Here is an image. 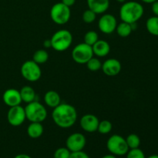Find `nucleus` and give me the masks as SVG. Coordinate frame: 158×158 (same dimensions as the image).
<instances>
[{"instance_id":"17","label":"nucleus","mask_w":158,"mask_h":158,"mask_svg":"<svg viewBox=\"0 0 158 158\" xmlns=\"http://www.w3.org/2000/svg\"><path fill=\"white\" fill-rule=\"evenodd\" d=\"M44 102L49 107L55 108L61 103V98L60 94L54 90H49L45 94Z\"/></svg>"},{"instance_id":"28","label":"nucleus","mask_w":158,"mask_h":158,"mask_svg":"<svg viewBox=\"0 0 158 158\" xmlns=\"http://www.w3.org/2000/svg\"><path fill=\"white\" fill-rule=\"evenodd\" d=\"M127 158H146L144 153L140 148L131 149L127 153Z\"/></svg>"},{"instance_id":"35","label":"nucleus","mask_w":158,"mask_h":158,"mask_svg":"<svg viewBox=\"0 0 158 158\" xmlns=\"http://www.w3.org/2000/svg\"><path fill=\"white\" fill-rule=\"evenodd\" d=\"M140 1H142L144 3H148V4H152L154 2L157 1V0H140Z\"/></svg>"},{"instance_id":"16","label":"nucleus","mask_w":158,"mask_h":158,"mask_svg":"<svg viewBox=\"0 0 158 158\" xmlns=\"http://www.w3.org/2000/svg\"><path fill=\"white\" fill-rule=\"evenodd\" d=\"M93 52L94 55L99 57L106 56L110 51V46L105 40H97L92 46Z\"/></svg>"},{"instance_id":"6","label":"nucleus","mask_w":158,"mask_h":158,"mask_svg":"<svg viewBox=\"0 0 158 158\" xmlns=\"http://www.w3.org/2000/svg\"><path fill=\"white\" fill-rule=\"evenodd\" d=\"M70 8L63 2L54 4L50 9V17L52 21L57 25H64L70 19Z\"/></svg>"},{"instance_id":"18","label":"nucleus","mask_w":158,"mask_h":158,"mask_svg":"<svg viewBox=\"0 0 158 158\" xmlns=\"http://www.w3.org/2000/svg\"><path fill=\"white\" fill-rule=\"evenodd\" d=\"M43 126L42 123L31 122L27 127V134L29 137L32 139H36L41 137L43 134Z\"/></svg>"},{"instance_id":"38","label":"nucleus","mask_w":158,"mask_h":158,"mask_svg":"<svg viewBox=\"0 0 158 158\" xmlns=\"http://www.w3.org/2000/svg\"><path fill=\"white\" fill-rule=\"evenodd\" d=\"M117 2H118L120 3H124L125 2H126V0H116Z\"/></svg>"},{"instance_id":"22","label":"nucleus","mask_w":158,"mask_h":158,"mask_svg":"<svg viewBox=\"0 0 158 158\" xmlns=\"http://www.w3.org/2000/svg\"><path fill=\"white\" fill-rule=\"evenodd\" d=\"M48 59H49V54L45 49H38L34 52L32 56V60L39 65L46 63Z\"/></svg>"},{"instance_id":"27","label":"nucleus","mask_w":158,"mask_h":158,"mask_svg":"<svg viewBox=\"0 0 158 158\" xmlns=\"http://www.w3.org/2000/svg\"><path fill=\"white\" fill-rule=\"evenodd\" d=\"M86 64L87 66L88 69L90 71H94V72L99 70L102 67L101 62L97 58H94V57H92Z\"/></svg>"},{"instance_id":"36","label":"nucleus","mask_w":158,"mask_h":158,"mask_svg":"<svg viewBox=\"0 0 158 158\" xmlns=\"http://www.w3.org/2000/svg\"><path fill=\"white\" fill-rule=\"evenodd\" d=\"M102 158H117L115 157V155L114 154H106V155L103 156Z\"/></svg>"},{"instance_id":"10","label":"nucleus","mask_w":158,"mask_h":158,"mask_svg":"<svg viewBox=\"0 0 158 158\" xmlns=\"http://www.w3.org/2000/svg\"><path fill=\"white\" fill-rule=\"evenodd\" d=\"M86 137L80 133H74L70 134L66 141V148L69 150L70 152L83 151L86 146Z\"/></svg>"},{"instance_id":"23","label":"nucleus","mask_w":158,"mask_h":158,"mask_svg":"<svg viewBox=\"0 0 158 158\" xmlns=\"http://www.w3.org/2000/svg\"><path fill=\"white\" fill-rule=\"evenodd\" d=\"M127 143L128 145L129 149H135L139 148L140 145V139L138 135L135 134H131L126 138Z\"/></svg>"},{"instance_id":"29","label":"nucleus","mask_w":158,"mask_h":158,"mask_svg":"<svg viewBox=\"0 0 158 158\" xmlns=\"http://www.w3.org/2000/svg\"><path fill=\"white\" fill-rule=\"evenodd\" d=\"M71 152L67 148H58L54 153V158H69Z\"/></svg>"},{"instance_id":"3","label":"nucleus","mask_w":158,"mask_h":158,"mask_svg":"<svg viewBox=\"0 0 158 158\" xmlns=\"http://www.w3.org/2000/svg\"><path fill=\"white\" fill-rule=\"evenodd\" d=\"M24 109L26 119L30 122L42 123L47 117V110L46 107L35 100L27 103Z\"/></svg>"},{"instance_id":"2","label":"nucleus","mask_w":158,"mask_h":158,"mask_svg":"<svg viewBox=\"0 0 158 158\" xmlns=\"http://www.w3.org/2000/svg\"><path fill=\"white\" fill-rule=\"evenodd\" d=\"M143 6L135 1L125 2L120 9V17L122 22L130 23H136L142 18L143 15Z\"/></svg>"},{"instance_id":"37","label":"nucleus","mask_w":158,"mask_h":158,"mask_svg":"<svg viewBox=\"0 0 158 158\" xmlns=\"http://www.w3.org/2000/svg\"><path fill=\"white\" fill-rule=\"evenodd\" d=\"M148 158H158V155H157V154H154V155H151Z\"/></svg>"},{"instance_id":"9","label":"nucleus","mask_w":158,"mask_h":158,"mask_svg":"<svg viewBox=\"0 0 158 158\" xmlns=\"http://www.w3.org/2000/svg\"><path fill=\"white\" fill-rule=\"evenodd\" d=\"M7 120L9 124L13 127L22 125L26 120L25 109L21 105L10 107L7 113Z\"/></svg>"},{"instance_id":"31","label":"nucleus","mask_w":158,"mask_h":158,"mask_svg":"<svg viewBox=\"0 0 158 158\" xmlns=\"http://www.w3.org/2000/svg\"><path fill=\"white\" fill-rule=\"evenodd\" d=\"M151 9H152V12H153V13L154 14V15L158 16V0L152 3Z\"/></svg>"},{"instance_id":"7","label":"nucleus","mask_w":158,"mask_h":158,"mask_svg":"<svg viewBox=\"0 0 158 158\" xmlns=\"http://www.w3.org/2000/svg\"><path fill=\"white\" fill-rule=\"evenodd\" d=\"M20 72L23 78L29 82L37 81L42 76L41 68L33 60H27L23 63Z\"/></svg>"},{"instance_id":"15","label":"nucleus","mask_w":158,"mask_h":158,"mask_svg":"<svg viewBox=\"0 0 158 158\" xmlns=\"http://www.w3.org/2000/svg\"><path fill=\"white\" fill-rule=\"evenodd\" d=\"M88 8L97 14H103L110 7V0H86Z\"/></svg>"},{"instance_id":"32","label":"nucleus","mask_w":158,"mask_h":158,"mask_svg":"<svg viewBox=\"0 0 158 158\" xmlns=\"http://www.w3.org/2000/svg\"><path fill=\"white\" fill-rule=\"evenodd\" d=\"M61 2H63V4L66 5V6L70 8L71 6H73L76 2V0H62Z\"/></svg>"},{"instance_id":"11","label":"nucleus","mask_w":158,"mask_h":158,"mask_svg":"<svg viewBox=\"0 0 158 158\" xmlns=\"http://www.w3.org/2000/svg\"><path fill=\"white\" fill-rule=\"evenodd\" d=\"M117 26V19L111 14H104L100 17L98 22L99 29L105 34L113 33L116 31Z\"/></svg>"},{"instance_id":"20","label":"nucleus","mask_w":158,"mask_h":158,"mask_svg":"<svg viewBox=\"0 0 158 158\" xmlns=\"http://www.w3.org/2000/svg\"><path fill=\"white\" fill-rule=\"evenodd\" d=\"M116 31H117V33L118 34L119 36L122 37V38H126L131 35L133 29L131 24L125 23V22H121L120 24H117Z\"/></svg>"},{"instance_id":"30","label":"nucleus","mask_w":158,"mask_h":158,"mask_svg":"<svg viewBox=\"0 0 158 158\" xmlns=\"http://www.w3.org/2000/svg\"><path fill=\"white\" fill-rule=\"evenodd\" d=\"M69 158H89L87 154L83 152V151H77V152H71Z\"/></svg>"},{"instance_id":"34","label":"nucleus","mask_w":158,"mask_h":158,"mask_svg":"<svg viewBox=\"0 0 158 158\" xmlns=\"http://www.w3.org/2000/svg\"><path fill=\"white\" fill-rule=\"evenodd\" d=\"M14 158H32L30 156L27 155V154H18V155L15 156Z\"/></svg>"},{"instance_id":"1","label":"nucleus","mask_w":158,"mask_h":158,"mask_svg":"<svg viewBox=\"0 0 158 158\" xmlns=\"http://www.w3.org/2000/svg\"><path fill=\"white\" fill-rule=\"evenodd\" d=\"M52 118L57 126L63 129H67L73 126L77 122V110L69 103H60L53 108Z\"/></svg>"},{"instance_id":"4","label":"nucleus","mask_w":158,"mask_h":158,"mask_svg":"<svg viewBox=\"0 0 158 158\" xmlns=\"http://www.w3.org/2000/svg\"><path fill=\"white\" fill-rule=\"evenodd\" d=\"M52 48L57 52H63L70 47L73 43V35L66 29H60L52 35L50 39Z\"/></svg>"},{"instance_id":"12","label":"nucleus","mask_w":158,"mask_h":158,"mask_svg":"<svg viewBox=\"0 0 158 158\" xmlns=\"http://www.w3.org/2000/svg\"><path fill=\"white\" fill-rule=\"evenodd\" d=\"M100 120L94 114H86L80 119V127L87 133H94L97 131Z\"/></svg>"},{"instance_id":"19","label":"nucleus","mask_w":158,"mask_h":158,"mask_svg":"<svg viewBox=\"0 0 158 158\" xmlns=\"http://www.w3.org/2000/svg\"><path fill=\"white\" fill-rule=\"evenodd\" d=\"M20 96H21L22 101L25 102L26 103H31L32 101H35V90L32 87L29 86H23L19 90Z\"/></svg>"},{"instance_id":"25","label":"nucleus","mask_w":158,"mask_h":158,"mask_svg":"<svg viewBox=\"0 0 158 158\" xmlns=\"http://www.w3.org/2000/svg\"><path fill=\"white\" fill-rule=\"evenodd\" d=\"M99 40L98 34L95 31H89L84 35V43L92 46Z\"/></svg>"},{"instance_id":"26","label":"nucleus","mask_w":158,"mask_h":158,"mask_svg":"<svg viewBox=\"0 0 158 158\" xmlns=\"http://www.w3.org/2000/svg\"><path fill=\"white\" fill-rule=\"evenodd\" d=\"M97 13L92 11L91 9H88L86 10H85L83 13V22H85L87 24H90V23H93L96 20V18H97Z\"/></svg>"},{"instance_id":"8","label":"nucleus","mask_w":158,"mask_h":158,"mask_svg":"<svg viewBox=\"0 0 158 158\" xmlns=\"http://www.w3.org/2000/svg\"><path fill=\"white\" fill-rule=\"evenodd\" d=\"M92 46L83 43L77 45L72 51V58L79 64H85L94 57Z\"/></svg>"},{"instance_id":"21","label":"nucleus","mask_w":158,"mask_h":158,"mask_svg":"<svg viewBox=\"0 0 158 158\" xmlns=\"http://www.w3.org/2000/svg\"><path fill=\"white\" fill-rule=\"evenodd\" d=\"M146 27L149 33L158 36V16L150 17L146 23Z\"/></svg>"},{"instance_id":"5","label":"nucleus","mask_w":158,"mask_h":158,"mask_svg":"<svg viewBox=\"0 0 158 158\" xmlns=\"http://www.w3.org/2000/svg\"><path fill=\"white\" fill-rule=\"evenodd\" d=\"M106 148L111 154L115 156L125 155L129 151L126 139L119 134H114L108 139L106 142Z\"/></svg>"},{"instance_id":"13","label":"nucleus","mask_w":158,"mask_h":158,"mask_svg":"<svg viewBox=\"0 0 158 158\" xmlns=\"http://www.w3.org/2000/svg\"><path fill=\"white\" fill-rule=\"evenodd\" d=\"M121 63L117 59H108L102 64V70L109 77H115L121 71Z\"/></svg>"},{"instance_id":"24","label":"nucleus","mask_w":158,"mask_h":158,"mask_svg":"<svg viewBox=\"0 0 158 158\" xmlns=\"http://www.w3.org/2000/svg\"><path fill=\"white\" fill-rule=\"evenodd\" d=\"M113 125L110 121L107 120H102L100 121L98 125V128H97V131L101 134H107L112 131Z\"/></svg>"},{"instance_id":"33","label":"nucleus","mask_w":158,"mask_h":158,"mask_svg":"<svg viewBox=\"0 0 158 158\" xmlns=\"http://www.w3.org/2000/svg\"><path fill=\"white\" fill-rule=\"evenodd\" d=\"M43 46L45 48H52V43L50 40H46L43 42Z\"/></svg>"},{"instance_id":"14","label":"nucleus","mask_w":158,"mask_h":158,"mask_svg":"<svg viewBox=\"0 0 158 158\" xmlns=\"http://www.w3.org/2000/svg\"><path fill=\"white\" fill-rule=\"evenodd\" d=\"M2 100L5 104L9 107L21 105L22 98L19 90L15 89H8L4 92L2 95Z\"/></svg>"}]
</instances>
